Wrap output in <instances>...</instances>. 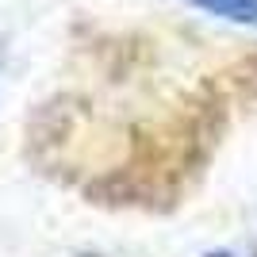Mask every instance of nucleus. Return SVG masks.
Wrapping results in <instances>:
<instances>
[{"label": "nucleus", "instance_id": "nucleus-1", "mask_svg": "<svg viewBox=\"0 0 257 257\" xmlns=\"http://www.w3.org/2000/svg\"><path fill=\"white\" fill-rule=\"evenodd\" d=\"M188 4L200 12H211V16H223V20L257 27V0H188Z\"/></svg>", "mask_w": 257, "mask_h": 257}, {"label": "nucleus", "instance_id": "nucleus-2", "mask_svg": "<svg viewBox=\"0 0 257 257\" xmlns=\"http://www.w3.org/2000/svg\"><path fill=\"white\" fill-rule=\"evenodd\" d=\"M204 257H253V253H242V249H211Z\"/></svg>", "mask_w": 257, "mask_h": 257}]
</instances>
